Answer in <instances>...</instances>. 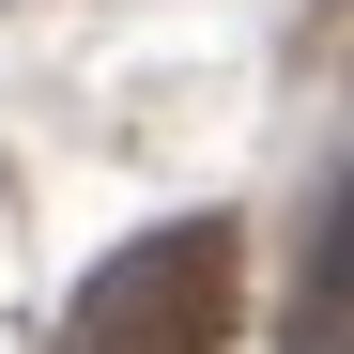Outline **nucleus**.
<instances>
[{
  "instance_id": "obj_2",
  "label": "nucleus",
  "mask_w": 354,
  "mask_h": 354,
  "mask_svg": "<svg viewBox=\"0 0 354 354\" xmlns=\"http://www.w3.org/2000/svg\"><path fill=\"white\" fill-rule=\"evenodd\" d=\"M339 308H354V169H339V201L308 231V324H339Z\"/></svg>"
},
{
  "instance_id": "obj_1",
  "label": "nucleus",
  "mask_w": 354,
  "mask_h": 354,
  "mask_svg": "<svg viewBox=\"0 0 354 354\" xmlns=\"http://www.w3.org/2000/svg\"><path fill=\"white\" fill-rule=\"evenodd\" d=\"M231 339V231H139L124 262H93V292L62 308V354H216Z\"/></svg>"
}]
</instances>
